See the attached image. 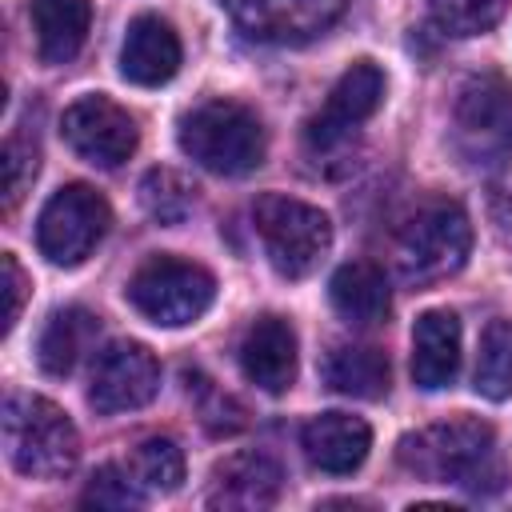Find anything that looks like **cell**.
<instances>
[{"instance_id": "obj_28", "label": "cell", "mask_w": 512, "mask_h": 512, "mask_svg": "<svg viewBox=\"0 0 512 512\" xmlns=\"http://www.w3.org/2000/svg\"><path fill=\"white\" fill-rule=\"evenodd\" d=\"M36 172H40L36 144L28 136H20V132L8 136V144H4V212H12L24 200V192L36 180Z\"/></svg>"}, {"instance_id": "obj_24", "label": "cell", "mask_w": 512, "mask_h": 512, "mask_svg": "<svg viewBox=\"0 0 512 512\" xmlns=\"http://www.w3.org/2000/svg\"><path fill=\"white\" fill-rule=\"evenodd\" d=\"M140 204L156 224H180L192 212V184L172 168H152L140 180Z\"/></svg>"}, {"instance_id": "obj_11", "label": "cell", "mask_w": 512, "mask_h": 512, "mask_svg": "<svg viewBox=\"0 0 512 512\" xmlns=\"http://www.w3.org/2000/svg\"><path fill=\"white\" fill-rule=\"evenodd\" d=\"M60 136L64 144L96 164V168H120L136 152V120L108 96H80L64 108L60 116Z\"/></svg>"}, {"instance_id": "obj_17", "label": "cell", "mask_w": 512, "mask_h": 512, "mask_svg": "<svg viewBox=\"0 0 512 512\" xmlns=\"http://www.w3.org/2000/svg\"><path fill=\"white\" fill-rule=\"evenodd\" d=\"M460 372V320L448 308H428L412 328V380L424 392L448 388Z\"/></svg>"}, {"instance_id": "obj_23", "label": "cell", "mask_w": 512, "mask_h": 512, "mask_svg": "<svg viewBox=\"0 0 512 512\" xmlns=\"http://www.w3.org/2000/svg\"><path fill=\"white\" fill-rule=\"evenodd\" d=\"M128 468H132V476L140 480L144 492L168 496V492H176L180 480H184V452H180L176 440H168V436H148V440L132 452Z\"/></svg>"}, {"instance_id": "obj_2", "label": "cell", "mask_w": 512, "mask_h": 512, "mask_svg": "<svg viewBox=\"0 0 512 512\" xmlns=\"http://www.w3.org/2000/svg\"><path fill=\"white\" fill-rule=\"evenodd\" d=\"M4 452L20 476L60 480L80 460V436L68 412L44 396L12 392L4 400Z\"/></svg>"}, {"instance_id": "obj_1", "label": "cell", "mask_w": 512, "mask_h": 512, "mask_svg": "<svg viewBox=\"0 0 512 512\" xmlns=\"http://www.w3.org/2000/svg\"><path fill=\"white\" fill-rule=\"evenodd\" d=\"M396 460L432 484H460L468 492H496L504 484L496 432L476 416H452L400 436Z\"/></svg>"}, {"instance_id": "obj_4", "label": "cell", "mask_w": 512, "mask_h": 512, "mask_svg": "<svg viewBox=\"0 0 512 512\" xmlns=\"http://www.w3.org/2000/svg\"><path fill=\"white\" fill-rule=\"evenodd\" d=\"M124 300L160 328H184L212 308L216 276L204 264H192L180 256H148L128 276Z\"/></svg>"}, {"instance_id": "obj_9", "label": "cell", "mask_w": 512, "mask_h": 512, "mask_svg": "<svg viewBox=\"0 0 512 512\" xmlns=\"http://www.w3.org/2000/svg\"><path fill=\"white\" fill-rule=\"evenodd\" d=\"M160 388V364L148 344L140 340H112L96 360L88 376V404L100 416L144 408Z\"/></svg>"}, {"instance_id": "obj_10", "label": "cell", "mask_w": 512, "mask_h": 512, "mask_svg": "<svg viewBox=\"0 0 512 512\" xmlns=\"http://www.w3.org/2000/svg\"><path fill=\"white\" fill-rule=\"evenodd\" d=\"M384 100V72L372 60H356L328 92L324 108L304 124V144L312 156L320 152H336L364 120L376 116Z\"/></svg>"}, {"instance_id": "obj_15", "label": "cell", "mask_w": 512, "mask_h": 512, "mask_svg": "<svg viewBox=\"0 0 512 512\" xmlns=\"http://www.w3.org/2000/svg\"><path fill=\"white\" fill-rule=\"evenodd\" d=\"M180 68V36L160 16H136L124 32L120 76L140 88H160Z\"/></svg>"}, {"instance_id": "obj_29", "label": "cell", "mask_w": 512, "mask_h": 512, "mask_svg": "<svg viewBox=\"0 0 512 512\" xmlns=\"http://www.w3.org/2000/svg\"><path fill=\"white\" fill-rule=\"evenodd\" d=\"M0 268H4V336L16 328V320H20V312H24V296H28V276H24V268L16 264V256L12 252H4L0 256Z\"/></svg>"}, {"instance_id": "obj_6", "label": "cell", "mask_w": 512, "mask_h": 512, "mask_svg": "<svg viewBox=\"0 0 512 512\" xmlns=\"http://www.w3.org/2000/svg\"><path fill=\"white\" fill-rule=\"evenodd\" d=\"M472 248V224L460 204L420 208L396 236V268L408 284H436L464 268Z\"/></svg>"}, {"instance_id": "obj_19", "label": "cell", "mask_w": 512, "mask_h": 512, "mask_svg": "<svg viewBox=\"0 0 512 512\" xmlns=\"http://www.w3.org/2000/svg\"><path fill=\"white\" fill-rule=\"evenodd\" d=\"M28 20L36 32L40 60L44 64H68L88 40L92 4L88 0H32Z\"/></svg>"}, {"instance_id": "obj_5", "label": "cell", "mask_w": 512, "mask_h": 512, "mask_svg": "<svg viewBox=\"0 0 512 512\" xmlns=\"http://www.w3.org/2000/svg\"><path fill=\"white\" fill-rule=\"evenodd\" d=\"M252 220H256V232H260V244H264L268 264L284 280L312 276L316 264L332 248V220L316 204H304V200L268 192V196L256 200Z\"/></svg>"}, {"instance_id": "obj_8", "label": "cell", "mask_w": 512, "mask_h": 512, "mask_svg": "<svg viewBox=\"0 0 512 512\" xmlns=\"http://www.w3.org/2000/svg\"><path fill=\"white\" fill-rule=\"evenodd\" d=\"M456 140L472 160H500L512 152V84L504 76H472L452 108Z\"/></svg>"}, {"instance_id": "obj_16", "label": "cell", "mask_w": 512, "mask_h": 512, "mask_svg": "<svg viewBox=\"0 0 512 512\" xmlns=\"http://www.w3.org/2000/svg\"><path fill=\"white\" fill-rule=\"evenodd\" d=\"M280 464L264 452H236L224 464H216L212 472V492L208 504L212 508H236V512H256L276 504L280 496Z\"/></svg>"}, {"instance_id": "obj_20", "label": "cell", "mask_w": 512, "mask_h": 512, "mask_svg": "<svg viewBox=\"0 0 512 512\" xmlns=\"http://www.w3.org/2000/svg\"><path fill=\"white\" fill-rule=\"evenodd\" d=\"M96 336H100V316H92L80 304L56 308L48 316V324L40 328L36 360H40V368L48 376H68L84 360V352L96 344Z\"/></svg>"}, {"instance_id": "obj_18", "label": "cell", "mask_w": 512, "mask_h": 512, "mask_svg": "<svg viewBox=\"0 0 512 512\" xmlns=\"http://www.w3.org/2000/svg\"><path fill=\"white\" fill-rule=\"evenodd\" d=\"M328 296H332V308L356 324V328H376L388 320L392 312V296H388V280L376 264L368 260H348L332 272V284H328Z\"/></svg>"}, {"instance_id": "obj_3", "label": "cell", "mask_w": 512, "mask_h": 512, "mask_svg": "<svg viewBox=\"0 0 512 512\" xmlns=\"http://www.w3.org/2000/svg\"><path fill=\"white\" fill-rule=\"evenodd\" d=\"M180 148L216 176H244L264 164L268 140L252 108L216 96L180 120Z\"/></svg>"}, {"instance_id": "obj_25", "label": "cell", "mask_w": 512, "mask_h": 512, "mask_svg": "<svg viewBox=\"0 0 512 512\" xmlns=\"http://www.w3.org/2000/svg\"><path fill=\"white\" fill-rule=\"evenodd\" d=\"M428 8L448 36H480L500 24L508 0H428Z\"/></svg>"}, {"instance_id": "obj_21", "label": "cell", "mask_w": 512, "mask_h": 512, "mask_svg": "<svg viewBox=\"0 0 512 512\" xmlns=\"http://www.w3.org/2000/svg\"><path fill=\"white\" fill-rule=\"evenodd\" d=\"M324 384L352 400L388 396V356L368 344H340L324 356Z\"/></svg>"}, {"instance_id": "obj_26", "label": "cell", "mask_w": 512, "mask_h": 512, "mask_svg": "<svg viewBox=\"0 0 512 512\" xmlns=\"http://www.w3.org/2000/svg\"><path fill=\"white\" fill-rule=\"evenodd\" d=\"M144 496H148V492L140 488V480L132 476V468L104 464V468H96L92 480L84 484L80 504H84V508H140Z\"/></svg>"}, {"instance_id": "obj_22", "label": "cell", "mask_w": 512, "mask_h": 512, "mask_svg": "<svg viewBox=\"0 0 512 512\" xmlns=\"http://www.w3.org/2000/svg\"><path fill=\"white\" fill-rule=\"evenodd\" d=\"M476 392L484 400H504L512 396V324L508 320H488L480 332V356H476Z\"/></svg>"}, {"instance_id": "obj_27", "label": "cell", "mask_w": 512, "mask_h": 512, "mask_svg": "<svg viewBox=\"0 0 512 512\" xmlns=\"http://www.w3.org/2000/svg\"><path fill=\"white\" fill-rule=\"evenodd\" d=\"M184 380H188V396H196V408H200V420H204L208 432L232 436V432L244 428V408H240L228 392H220V388H216L208 376H200V372H184Z\"/></svg>"}, {"instance_id": "obj_13", "label": "cell", "mask_w": 512, "mask_h": 512, "mask_svg": "<svg viewBox=\"0 0 512 512\" xmlns=\"http://www.w3.org/2000/svg\"><path fill=\"white\" fill-rule=\"evenodd\" d=\"M240 368L260 392H268V396L288 392L296 380V332H292V324L280 316L252 320V328L240 340Z\"/></svg>"}, {"instance_id": "obj_14", "label": "cell", "mask_w": 512, "mask_h": 512, "mask_svg": "<svg viewBox=\"0 0 512 512\" xmlns=\"http://www.w3.org/2000/svg\"><path fill=\"white\" fill-rule=\"evenodd\" d=\"M300 448L312 468H320L328 476H348L364 464V456L372 448V428L348 412H320L304 424Z\"/></svg>"}, {"instance_id": "obj_12", "label": "cell", "mask_w": 512, "mask_h": 512, "mask_svg": "<svg viewBox=\"0 0 512 512\" xmlns=\"http://www.w3.org/2000/svg\"><path fill=\"white\" fill-rule=\"evenodd\" d=\"M220 4L240 32L264 44H304L328 32L344 12V0H220Z\"/></svg>"}, {"instance_id": "obj_7", "label": "cell", "mask_w": 512, "mask_h": 512, "mask_svg": "<svg viewBox=\"0 0 512 512\" xmlns=\"http://www.w3.org/2000/svg\"><path fill=\"white\" fill-rule=\"evenodd\" d=\"M108 224H112V208L92 184H64L40 208L36 220L40 256H48V264L56 268H76L96 252Z\"/></svg>"}]
</instances>
